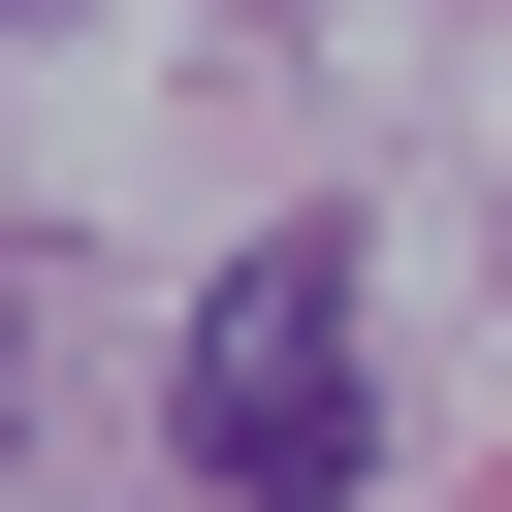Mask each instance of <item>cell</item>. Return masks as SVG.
<instances>
[{
  "label": "cell",
  "instance_id": "6da1fadb",
  "mask_svg": "<svg viewBox=\"0 0 512 512\" xmlns=\"http://www.w3.org/2000/svg\"><path fill=\"white\" fill-rule=\"evenodd\" d=\"M160 416H192L224 512H352V448H384V416H352V224H256V256L192 288V384H160Z\"/></svg>",
  "mask_w": 512,
  "mask_h": 512
},
{
  "label": "cell",
  "instance_id": "7a4b0ae2",
  "mask_svg": "<svg viewBox=\"0 0 512 512\" xmlns=\"http://www.w3.org/2000/svg\"><path fill=\"white\" fill-rule=\"evenodd\" d=\"M0 384H32V256H0Z\"/></svg>",
  "mask_w": 512,
  "mask_h": 512
}]
</instances>
